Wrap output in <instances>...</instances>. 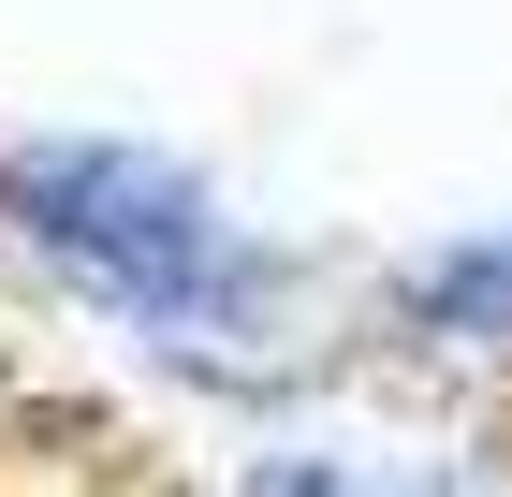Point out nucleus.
<instances>
[{"instance_id":"obj_3","label":"nucleus","mask_w":512,"mask_h":497,"mask_svg":"<svg viewBox=\"0 0 512 497\" xmlns=\"http://www.w3.org/2000/svg\"><path fill=\"white\" fill-rule=\"evenodd\" d=\"M264 497H352L337 468H264Z\"/></svg>"},{"instance_id":"obj_1","label":"nucleus","mask_w":512,"mask_h":497,"mask_svg":"<svg viewBox=\"0 0 512 497\" xmlns=\"http://www.w3.org/2000/svg\"><path fill=\"white\" fill-rule=\"evenodd\" d=\"M0 205L30 220L44 264H74L88 293H118L161 337H205V322L249 293V249L205 220V191L161 176V161H132V147H44V161L0 176Z\"/></svg>"},{"instance_id":"obj_2","label":"nucleus","mask_w":512,"mask_h":497,"mask_svg":"<svg viewBox=\"0 0 512 497\" xmlns=\"http://www.w3.org/2000/svg\"><path fill=\"white\" fill-rule=\"evenodd\" d=\"M410 322H439V337H512V234L425 249V264H410Z\"/></svg>"}]
</instances>
